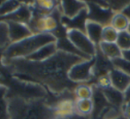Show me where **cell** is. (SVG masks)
<instances>
[{
	"label": "cell",
	"mask_w": 130,
	"mask_h": 119,
	"mask_svg": "<svg viewBox=\"0 0 130 119\" xmlns=\"http://www.w3.org/2000/svg\"><path fill=\"white\" fill-rule=\"evenodd\" d=\"M82 60L86 59L58 50L45 61L34 62L19 58L5 61L3 64L15 78L45 86L54 94H62L74 92L78 85L68 78V71L73 65Z\"/></svg>",
	"instance_id": "1"
},
{
	"label": "cell",
	"mask_w": 130,
	"mask_h": 119,
	"mask_svg": "<svg viewBox=\"0 0 130 119\" xmlns=\"http://www.w3.org/2000/svg\"><path fill=\"white\" fill-rule=\"evenodd\" d=\"M10 119H55L54 110L47 99L26 100L9 96Z\"/></svg>",
	"instance_id": "2"
},
{
	"label": "cell",
	"mask_w": 130,
	"mask_h": 119,
	"mask_svg": "<svg viewBox=\"0 0 130 119\" xmlns=\"http://www.w3.org/2000/svg\"><path fill=\"white\" fill-rule=\"evenodd\" d=\"M56 42L57 37L51 33L33 34L24 40L11 43L5 49L3 62L19 58H27L42 47Z\"/></svg>",
	"instance_id": "3"
},
{
	"label": "cell",
	"mask_w": 130,
	"mask_h": 119,
	"mask_svg": "<svg viewBox=\"0 0 130 119\" xmlns=\"http://www.w3.org/2000/svg\"><path fill=\"white\" fill-rule=\"evenodd\" d=\"M59 21L54 15V11L49 15L37 16L33 15L28 27L34 34H43V33H51L54 34L59 28Z\"/></svg>",
	"instance_id": "4"
},
{
	"label": "cell",
	"mask_w": 130,
	"mask_h": 119,
	"mask_svg": "<svg viewBox=\"0 0 130 119\" xmlns=\"http://www.w3.org/2000/svg\"><path fill=\"white\" fill-rule=\"evenodd\" d=\"M95 62V57H93L89 60H82L75 64L68 71V78L75 84L90 82L94 78L93 68Z\"/></svg>",
	"instance_id": "5"
},
{
	"label": "cell",
	"mask_w": 130,
	"mask_h": 119,
	"mask_svg": "<svg viewBox=\"0 0 130 119\" xmlns=\"http://www.w3.org/2000/svg\"><path fill=\"white\" fill-rule=\"evenodd\" d=\"M67 37L74 45V47L84 55L90 58L96 56L98 46H96L90 41L86 33L76 30V29H70V30H67Z\"/></svg>",
	"instance_id": "6"
},
{
	"label": "cell",
	"mask_w": 130,
	"mask_h": 119,
	"mask_svg": "<svg viewBox=\"0 0 130 119\" xmlns=\"http://www.w3.org/2000/svg\"><path fill=\"white\" fill-rule=\"evenodd\" d=\"M88 18L89 21H94L103 27L111 25V18L114 15V12L110 8H103L99 6L95 1H88Z\"/></svg>",
	"instance_id": "7"
},
{
	"label": "cell",
	"mask_w": 130,
	"mask_h": 119,
	"mask_svg": "<svg viewBox=\"0 0 130 119\" xmlns=\"http://www.w3.org/2000/svg\"><path fill=\"white\" fill-rule=\"evenodd\" d=\"M71 97H62L52 105L55 119H68L76 114V99Z\"/></svg>",
	"instance_id": "8"
},
{
	"label": "cell",
	"mask_w": 130,
	"mask_h": 119,
	"mask_svg": "<svg viewBox=\"0 0 130 119\" xmlns=\"http://www.w3.org/2000/svg\"><path fill=\"white\" fill-rule=\"evenodd\" d=\"M5 22L8 26V34L11 43H17L34 34L27 24L16 22V21H5Z\"/></svg>",
	"instance_id": "9"
},
{
	"label": "cell",
	"mask_w": 130,
	"mask_h": 119,
	"mask_svg": "<svg viewBox=\"0 0 130 119\" xmlns=\"http://www.w3.org/2000/svg\"><path fill=\"white\" fill-rule=\"evenodd\" d=\"M86 1H75V0H67L60 2L62 16L68 19H73L80 14L83 10L87 9Z\"/></svg>",
	"instance_id": "10"
},
{
	"label": "cell",
	"mask_w": 130,
	"mask_h": 119,
	"mask_svg": "<svg viewBox=\"0 0 130 119\" xmlns=\"http://www.w3.org/2000/svg\"><path fill=\"white\" fill-rule=\"evenodd\" d=\"M111 87L125 94L130 86V76L119 69L113 68L109 73Z\"/></svg>",
	"instance_id": "11"
},
{
	"label": "cell",
	"mask_w": 130,
	"mask_h": 119,
	"mask_svg": "<svg viewBox=\"0 0 130 119\" xmlns=\"http://www.w3.org/2000/svg\"><path fill=\"white\" fill-rule=\"evenodd\" d=\"M95 65L93 68V76L94 78H96L104 74H109L110 71L114 68L112 65V62L106 58L101 53V51L98 49L96 51V55L95 56Z\"/></svg>",
	"instance_id": "12"
},
{
	"label": "cell",
	"mask_w": 130,
	"mask_h": 119,
	"mask_svg": "<svg viewBox=\"0 0 130 119\" xmlns=\"http://www.w3.org/2000/svg\"><path fill=\"white\" fill-rule=\"evenodd\" d=\"M58 51V47H57L56 43H52L50 44H47L45 46L42 47L38 50H36L35 53L27 56L26 59L30 60L34 62H42L49 59L52 56H54L57 52Z\"/></svg>",
	"instance_id": "13"
},
{
	"label": "cell",
	"mask_w": 130,
	"mask_h": 119,
	"mask_svg": "<svg viewBox=\"0 0 130 119\" xmlns=\"http://www.w3.org/2000/svg\"><path fill=\"white\" fill-rule=\"evenodd\" d=\"M103 93L107 102H109L110 106L117 108V109H122V107L126 102L124 93L120 92L117 89L113 88L112 87L108 89H105V90H103Z\"/></svg>",
	"instance_id": "14"
},
{
	"label": "cell",
	"mask_w": 130,
	"mask_h": 119,
	"mask_svg": "<svg viewBox=\"0 0 130 119\" xmlns=\"http://www.w3.org/2000/svg\"><path fill=\"white\" fill-rule=\"evenodd\" d=\"M104 27L100 24L94 22L88 19L86 23L85 33L90 41L94 43L96 46H98L99 43L102 42V32H103Z\"/></svg>",
	"instance_id": "15"
},
{
	"label": "cell",
	"mask_w": 130,
	"mask_h": 119,
	"mask_svg": "<svg viewBox=\"0 0 130 119\" xmlns=\"http://www.w3.org/2000/svg\"><path fill=\"white\" fill-rule=\"evenodd\" d=\"M98 48L101 51L102 54L106 58L111 60V61L116 59V58L121 57L122 50L117 45L116 43H104V42H101L99 43V45L98 46Z\"/></svg>",
	"instance_id": "16"
},
{
	"label": "cell",
	"mask_w": 130,
	"mask_h": 119,
	"mask_svg": "<svg viewBox=\"0 0 130 119\" xmlns=\"http://www.w3.org/2000/svg\"><path fill=\"white\" fill-rule=\"evenodd\" d=\"M56 44H57V47H58V49L60 51H64V52L69 53V54L75 55V56H80V57L83 58V59H86V60L91 59L90 57L87 56L86 55H84L83 53L80 52L79 49H76V48L74 47V45L67 39V36H66V37H61V38L57 39Z\"/></svg>",
	"instance_id": "17"
},
{
	"label": "cell",
	"mask_w": 130,
	"mask_h": 119,
	"mask_svg": "<svg viewBox=\"0 0 130 119\" xmlns=\"http://www.w3.org/2000/svg\"><path fill=\"white\" fill-rule=\"evenodd\" d=\"M8 91L6 86L0 85V119H10Z\"/></svg>",
	"instance_id": "18"
},
{
	"label": "cell",
	"mask_w": 130,
	"mask_h": 119,
	"mask_svg": "<svg viewBox=\"0 0 130 119\" xmlns=\"http://www.w3.org/2000/svg\"><path fill=\"white\" fill-rule=\"evenodd\" d=\"M76 114L82 116H91L94 111V102L92 99L76 100L75 102Z\"/></svg>",
	"instance_id": "19"
},
{
	"label": "cell",
	"mask_w": 130,
	"mask_h": 119,
	"mask_svg": "<svg viewBox=\"0 0 130 119\" xmlns=\"http://www.w3.org/2000/svg\"><path fill=\"white\" fill-rule=\"evenodd\" d=\"M130 19L123 12H117L111 18V26L115 28L119 33L127 31L129 27Z\"/></svg>",
	"instance_id": "20"
},
{
	"label": "cell",
	"mask_w": 130,
	"mask_h": 119,
	"mask_svg": "<svg viewBox=\"0 0 130 119\" xmlns=\"http://www.w3.org/2000/svg\"><path fill=\"white\" fill-rule=\"evenodd\" d=\"M74 94L76 100H86V99H92L94 94L93 87L89 84L82 83L78 84L74 90Z\"/></svg>",
	"instance_id": "21"
},
{
	"label": "cell",
	"mask_w": 130,
	"mask_h": 119,
	"mask_svg": "<svg viewBox=\"0 0 130 119\" xmlns=\"http://www.w3.org/2000/svg\"><path fill=\"white\" fill-rule=\"evenodd\" d=\"M23 2L19 1H3L0 5V18L6 17L13 13L21 6Z\"/></svg>",
	"instance_id": "22"
},
{
	"label": "cell",
	"mask_w": 130,
	"mask_h": 119,
	"mask_svg": "<svg viewBox=\"0 0 130 119\" xmlns=\"http://www.w3.org/2000/svg\"><path fill=\"white\" fill-rule=\"evenodd\" d=\"M119 36V32L111 25L105 26L102 32V42L104 43H116Z\"/></svg>",
	"instance_id": "23"
},
{
	"label": "cell",
	"mask_w": 130,
	"mask_h": 119,
	"mask_svg": "<svg viewBox=\"0 0 130 119\" xmlns=\"http://www.w3.org/2000/svg\"><path fill=\"white\" fill-rule=\"evenodd\" d=\"M116 43L121 50L130 49V34L127 31L119 33Z\"/></svg>",
	"instance_id": "24"
},
{
	"label": "cell",
	"mask_w": 130,
	"mask_h": 119,
	"mask_svg": "<svg viewBox=\"0 0 130 119\" xmlns=\"http://www.w3.org/2000/svg\"><path fill=\"white\" fill-rule=\"evenodd\" d=\"M94 86L100 88L101 90H105L111 87V81L109 74H104L95 78Z\"/></svg>",
	"instance_id": "25"
},
{
	"label": "cell",
	"mask_w": 130,
	"mask_h": 119,
	"mask_svg": "<svg viewBox=\"0 0 130 119\" xmlns=\"http://www.w3.org/2000/svg\"><path fill=\"white\" fill-rule=\"evenodd\" d=\"M112 65L114 68L119 69V70L122 71L123 72L127 73L130 76V62L127 60L124 59L123 57H119L116 59L112 60Z\"/></svg>",
	"instance_id": "26"
},
{
	"label": "cell",
	"mask_w": 130,
	"mask_h": 119,
	"mask_svg": "<svg viewBox=\"0 0 130 119\" xmlns=\"http://www.w3.org/2000/svg\"><path fill=\"white\" fill-rule=\"evenodd\" d=\"M109 3V8L114 13L117 12H122L124 9L130 4V1H121V0H115V1H108Z\"/></svg>",
	"instance_id": "27"
},
{
	"label": "cell",
	"mask_w": 130,
	"mask_h": 119,
	"mask_svg": "<svg viewBox=\"0 0 130 119\" xmlns=\"http://www.w3.org/2000/svg\"><path fill=\"white\" fill-rule=\"evenodd\" d=\"M122 116L125 119H130V101L125 102L121 109Z\"/></svg>",
	"instance_id": "28"
},
{
	"label": "cell",
	"mask_w": 130,
	"mask_h": 119,
	"mask_svg": "<svg viewBox=\"0 0 130 119\" xmlns=\"http://www.w3.org/2000/svg\"><path fill=\"white\" fill-rule=\"evenodd\" d=\"M121 57H123L124 59L127 60L130 62V49H127V50H122Z\"/></svg>",
	"instance_id": "29"
},
{
	"label": "cell",
	"mask_w": 130,
	"mask_h": 119,
	"mask_svg": "<svg viewBox=\"0 0 130 119\" xmlns=\"http://www.w3.org/2000/svg\"><path fill=\"white\" fill-rule=\"evenodd\" d=\"M122 12H123V13L125 14V15L130 19V4H129L128 5H127V7H126L125 9H124V11Z\"/></svg>",
	"instance_id": "30"
},
{
	"label": "cell",
	"mask_w": 130,
	"mask_h": 119,
	"mask_svg": "<svg viewBox=\"0 0 130 119\" xmlns=\"http://www.w3.org/2000/svg\"><path fill=\"white\" fill-rule=\"evenodd\" d=\"M125 99H126V102L130 101V86H129L128 89L125 92Z\"/></svg>",
	"instance_id": "31"
},
{
	"label": "cell",
	"mask_w": 130,
	"mask_h": 119,
	"mask_svg": "<svg viewBox=\"0 0 130 119\" xmlns=\"http://www.w3.org/2000/svg\"><path fill=\"white\" fill-rule=\"evenodd\" d=\"M127 32L130 34V23H129V27H128V29H127Z\"/></svg>",
	"instance_id": "32"
},
{
	"label": "cell",
	"mask_w": 130,
	"mask_h": 119,
	"mask_svg": "<svg viewBox=\"0 0 130 119\" xmlns=\"http://www.w3.org/2000/svg\"><path fill=\"white\" fill-rule=\"evenodd\" d=\"M118 119H125V118H124L123 116H121V117H120V118H118Z\"/></svg>",
	"instance_id": "33"
}]
</instances>
